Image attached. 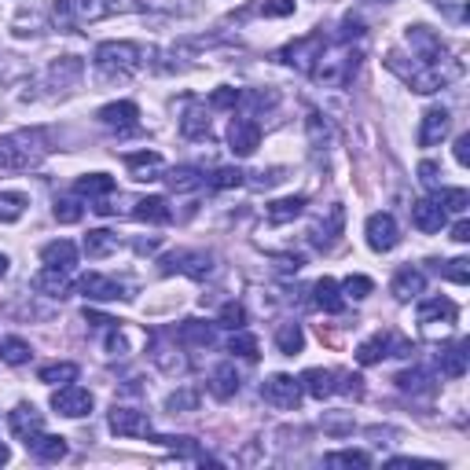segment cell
<instances>
[{"label": "cell", "instance_id": "cell-1", "mask_svg": "<svg viewBox=\"0 0 470 470\" xmlns=\"http://www.w3.org/2000/svg\"><path fill=\"white\" fill-rule=\"evenodd\" d=\"M404 44H408L411 55L390 52V55H386V67H390L408 89L430 96V92H437V89H445V85H452V81L459 78V63L452 59V52L445 48V41H441L430 26H423V23L408 26V30H404Z\"/></svg>", "mask_w": 470, "mask_h": 470}, {"label": "cell", "instance_id": "cell-2", "mask_svg": "<svg viewBox=\"0 0 470 470\" xmlns=\"http://www.w3.org/2000/svg\"><path fill=\"white\" fill-rule=\"evenodd\" d=\"M361 59H364V48H361V41L352 44V41H334V48H327L324 44V52H320V59L313 63V70H309V78L316 81V85H334V89H342V85H349L352 78H357V70H361Z\"/></svg>", "mask_w": 470, "mask_h": 470}, {"label": "cell", "instance_id": "cell-3", "mask_svg": "<svg viewBox=\"0 0 470 470\" xmlns=\"http://www.w3.org/2000/svg\"><path fill=\"white\" fill-rule=\"evenodd\" d=\"M44 155H48V136L41 129H23V133L0 136V169H8V173L33 169V165H41Z\"/></svg>", "mask_w": 470, "mask_h": 470}, {"label": "cell", "instance_id": "cell-4", "mask_svg": "<svg viewBox=\"0 0 470 470\" xmlns=\"http://www.w3.org/2000/svg\"><path fill=\"white\" fill-rule=\"evenodd\" d=\"M147 52L136 44V41H103L96 48V70L103 78H133L140 67H144Z\"/></svg>", "mask_w": 470, "mask_h": 470}, {"label": "cell", "instance_id": "cell-5", "mask_svg": "<svg viewBox=\"0 0 470 470\" xmlns=\"http://www.w3.org/2000/svg\"><path fill=\"white\" fill-rule=\"evenodd\" d=\"M416 320H419V331H423V338H430V342H441V338H448V334L456 331L459 309H456V302H448V298H427V302L419 306Z\"/></svg>", "mask_w": 470, "mask_h": 470}, {"label": "cell", "instance_id": "cell-6", "mask_svg": "<svg viewBox=\"0 0 470 470\" xmlns=\"http://www.w3.org/2000/svg\"><path fill=\"white\" fill-rule=\"evenodd\" d=\"M302 379H294V375H272L261 382V400L279 408V411H294L302 404Z\"/></svg>", "mask_w": 470, "mask_h": 470}, {"label": "cell", "instance_id": "cell-7", "mask_svg": "<svg viewBox=\"0 0 470 470\" xmlns=\"http://www.w3.org/2000/svg\"><path fill=\"white\" fill-rule=\"evenodd\" d=\"M324 44H327V37H324V33H309V37H302V41H290L287 48H279V52H276V59H279V63L298 67L302 74H309V70H313V63L320 59V52H324Z\"/></svg>", "mask_w": 470, "mask_h": 470}, {"label": "cell", "instance_id": "cell-8", "mask_svg": "<svg viewBox=\"0 0 470 470\" xmlns=\"http://www.w3.org/2000/svg\"><path fill=\"white\" fill-rule=\"evenodd\" d=\"M52 408L59 411V416H67V419H85L89 411H92V393L85 386L63 382V386L52 393Z\"/></svg>", "mask_w": 470, "mask_h": 470}, {"label": "cell", "instance_id": "cell-9", "mask_svg": "<svg viewBox=\"0 0 470 470\" xmlns=\"http://www.w3.org/2000/svg\"><path fill=\"white\" fill-rule=\"evenodd\" d=\"M107 423H110V430H114L118 437H151V434H155V430H151V419H147V411L126 408V404H114Z\"/></svg>", "mask_w": 470, "mask_h": 470}, {"label": "cell", "instance_id": "cell-10", "mask_svg": "<svg viewBox=\"0 0 470 470\" xmlns=\"http://www.w3.org/2000/svg\"><path fill=\"white\" fill-rule=\"evenodd\" d=\"M99 122L118 133V136H129V133H140V107L133 99H122V103H107L99 110Z\"/></svg>", "mask_w": 470, "mask_h": 470}, {"label": "cell", "instance_id": "cell-11", "mask_svg": "<svg viewBox=\"0 0 470 470\" xmlns=\"http://www.w3.org/2000/svg\"><path fill=\"white\" fill-rule=\"evenodd\" d=\"M162 272H184L192 279H206L213 272V258L202 254V250H176V254H165L162 258Z\"/></svg>", "mask_w": 470, "mask_h": 470}, {"label": "cell", "instance_id": "cell-12", "mask_svg": "<svg viewBox=\"0 0 470 470\" xmlns=\"http://www.w3.org/2000/svg\"><path fill=\"white\" fill-rule=\"evenodd\" d=\"M393 349H397V352H408V342L397 338L393 331H379V334H371L368 342H361L357 361H361L364 368H368V364H382L386 357H393Z\"/></svg>", "mask_w": 470, "mask_h": 470}, {"label": "cell", "instance_id": "cell-13", "mask_svg": "<svg viewBox=\"0 0 470 470\" xmlns=\"http://www.w3.org/2000/svg\"><path fill=\"white\" fill-rule=\"evenodd\" d=\"M364 231H368V247H371L375 254H390V250L400 243V228H397L393 213H371Z\"/></svg>", "mask_w": 470, "mask_h": 470}, {"label": "cell", "instance_id": "cell-14", "mask_svg": "<svg viewBox=\"0 0 470 470\" xmlns=\"http://www.w3.org/2000/svg\"><path fill=\"white\" fill-rule=\"evenodd\" d=\"M261 144V126L254 122V118H231V126H228V147L231 155H240V158H250Z\"/></svg>", "mask_w": 470, "mask_h": 470}, {"label": "cell", "instance_id": "cell-15", "mask_svg": "<svg viewBox=\"0 0 470 470\" xmlns=\"http://www.w3.org/2000/svg\"><path fill=\"white\" fill-rule=\"evenodd\" d=\"M8 427H12V434L30 448V445L44 434V416H41V411H37L33 404H19V408L12 411V416H8Z\"/></svg>", "mask_w": 470, "mask_h": 470}, {"label": "cell", "instance_id": "cell-16", "mask_svg": "<svg viewBox=\"0 0 470 470\" xmlns=\"http://www.w3.org/2000/svg\"><path fill=\"white\" fill-rule=\"evenodd\" d=\"M122 8H126L122 0H70V12H74V23H78V26L103 23V19L118 15Z\"/></svg>", "mask_w": 470, "mask_h": 470}, {"label": "cell", "instance_id": "cell-17", "mask_svg": "<svg viewBox=\"0 0 470 470\" xmlns=\"http://www.w3.org/2000/svg\"><path fill=\"white\" fill-rule=\"evenodd\" d=\"M181 136L184 140H210V110L202 99H188L181 114Z\"/></svg>", "mask_w": 470, "mask_h": 470}, {"label": "cell", "instance_id": "cell-18", "mask_svg": "<svg viewBox=\"0 0 470 470\" xmlns=\"http://www.w3.org/2000/svg\"><path fill=\"white\" fill-rule=\"evenodd\" d=\"M448 129H452V114L445 110V107H430L427 114H423V126H419V147H437L445 136H448Z\"/></svg>", "mask_w": 470, "mask_h": 470}, {"label": "cell", "instance_id": "cell-19", "mask_svg": "<svg viewBox=\"0 0 470 470\" xmlns=\"http://www.w3.org/2000/svg\"><path fill=\"white\" fill-rule=\"evenodd\" d=\"M181 349H184V345H181ZM181 349L169 345L165 334H155V345H151V361H155V368L165 371V375H184V371H188V361L181 357Z\"/></svg>", "mask_w": 470, "mask_h": 470}, {"label": "cell", "instance_id": "cell-20", "mask_svg": "<svg viewBox=\"0 0 470 470\" xmlns=\"http://www.w3.org/2000/svg\"><path fill=\"white\" fill-rule=\"evenodd\" d=\"M445 221H448V213L441 210V202H437V199H419V202H411V224H416L423 235L441 231V228H445Z\"/></svg>", "mask_w": 470, "mask_h": 470}, {"label": "cell", "instance_id": "cell-21", "mask_svg": "<svg viewBox=\"0 0 470 470\" xmlns=\"http://www.w3.org/2000/svg\"><path fill=\"white\" fill-rule=\"evenodd\" d=\"M81 294H85V298H92V302H118V298H126V287L118 279L99 276V272H89L81 279Z\"/></svg>", "mask_w": 470, "mask_h": 470}, {"label": "cell", "instance_id": "cell-22", "mask_svg": "<svg viewBox=\"0 0 470 470\" xmlns=\"http://www.w3.org/2000/svg\"><path fill=\"white\" fill-rule=\"evenodd\" d=\"M126 169L136 176V181H162L165 162H162L158 151H136V155H126Z\"/></svg>", "mask_w": 470, "mask_h": 470}, {"label": "cell", "instance_id": "cell-23", "mask_svg": "<svg viewBox=\"0 0 470 470\" xmlns=\"http://www.w3.org/2000/svg\"><path fill=\"white\" fill-rule=\"evenodd\" d=\"M217 324H206V320H184L181 331H176V342L184 349H210L217 342Z\"/></svg>", "mask_w": 470, "mask_h": 470}, {"label": "cell", "instance_id": "cell-24", "mask_svg": "<svg viewBox=\"0 0 470 470\" xmlns=\"http://www.w3.org/2000/svg\"><path fill=\"white\" fill-rule=\"evenodd\" d=\"M423 287H427V276L416 268V265H404L397 276H393V298L397 302H411V298H419L423 294Z\"/></svg>", "mask_w": 470, "mask_h": 470}, {"label": "cell", "instance_id": "cell-25", "mask_svg": "<svg viewBox=\"0 0 470 470\" xmlns=\"http://www.w3.org/2000/svg\"><path fill=\"white\" fill-rule=\"evenodd\" d=\"M342 228H345V210L342 206H331V213H327V221H320L313 231H309V240L320 247V250H331L334 243H338V235H342Z\"/></svg>", "mask_w": 470, "mask_h": 470}, {"label": "cell", "instance_id": "cell-26", "mask_svg": "<svg viewBox=\"0 0 470 470\" xmlns=\"http://www.w3.org/2000/svg\"><path fill=\"white\" fill-rule=\"evenodd\" d=\"M70 272H59V268H41L33 279H30V287L37 290V294H44V298H67L70 294V279H67Z\"/></svg>", "mask_w": 470, "mask_h": 470}, {"label": "cell", "instance_id": "cell-27", "mask_svg": "<svg viewBox=\"0 0 470 470\" xmlns=\"http://www.w3.org/2000/svg\"><path fill=\"white\" fill-rule=\"evenodd\" d=\"M74 195H78V199H89V202L96 206V202H103V199L114 195V176H107V173H89V176H81V181L74 184Z\"/></svg>", "mask_w": 470, "mask_h": 470}, {"label": "cell", "instance_id": "cell-28", "mask_svg": "<svg viewBox=\"0 0 470 470\" xmlns=\"http://www.w3.org/2000/svg\"><path fill=\"white\" fill-rule=\"evenodd\" d=\"M41 261H44L48 268H59V272H74V265H78V247H74L70 240H55V243H48V247L41 250Z\"/></svg>", "mask_w": 470, "mask_h": 470}, {"label": "cell", "instance_id": "cell-29", "mask_svg": "<svg viewBox=\"0 0 470 470\" xmlns=\"http://www.w3.org/2000/svg\"><path fill=\"white\" fill-rule=\"evenodd\" d=\"M302 390H306L309 397L324 400V397L338 393V371H331V368H309V371L302 375Z\"/></svg>", "mask_w": 470, "mask_h": 470}, {"label": "cell", "instance_id": "cell-30", "mask_svg": "<svg viewBox=\"0 0 470 470\" xmlns=\"http://www.w3.org/2000/svg\"><path fill=\"white\" fill-rule=\"evenodd\" d=\"M466 349H470L466 342H456V345H448V349L437 352V368H441L445 379H463L466 375V361H470Z\"/></svg>", "mask_w": 470, "mask_h": 470}, {"label": "cell", "instance_id": "cell-31", "mask_svg": "<svg viewBox=\"0 0 470 470\" xmlns=\"http://www.w3.org/2000/svg\"><path fill=\"white\" fill-rule=\"evenodd\" d=\"M313 306H316V309H324V313H331V316H338V313L345 309L342 287H338L331 276H324V279L313 287Z\"/></svg>", "mask_w": 470, "mask_h": 470}, {"label": "cell", "instance_id": "cell-32", "mask_svg": "<svg viewBox=\"0 0 470 470\" xmlns=\"http://www.w3.org/2000/svg\"><path fill=\"white\" fill-rule=\"evenodd\" d=\"M397 390L400 393H411V397H430L437 386H434V375L427 371V368H408V371H400L397 379Z\"/></svg>", "mask_w": 470, "mask_h": 470}, {"label": "cell", "instance_id": "cell-33", "mask_svg": "<svg viewBox=\"0 0 470 470\" xmlns=\"http://www.w3.org/2000/svg\"><path fill=\"white\" fill-rule=\"evenodd\" d=\"M162 181H165L173 192H195V188H206V173L195 169V165H176V169L162 173Z\"/></svg>", "mask_w": 470, "mask_h": 470}, {"label": "cell", "instance_id": "cell-34", "mask_svg": "<svg viewBox=\"0 0 470 470\" xmlns=\"http://www.w3.org/2000/svg\"><path fill=\"white\" fill-rule=\"evenodd\" d=\"M210 393L217 400H231L235 393H240V371H235V364H217L213 375H210Z\"/></svg>", "mask_w": 470, "mask_h": 470}, {"label": "cell", "instance_id": "cell-35", "mask_svg": "<svg viewBox=\"0 0 470 470\" xmlns=\"http://www.w3.org/2000/svg\"><path fill=\"white\" fill-rule=\"evenodd\" d=\"M306 206H309V199H306V195H287V199L268 202V206H265V217H268L272 224H287V221L298 217Z\"/></svg>", "mask_w": 470, "mask_h": 470}, {"label": "cell", "instance_id": "cell-36", "mask_svg": "<svg viewBox=\"0 0 470 470\" xmlns=\"http://www.w3.org/2000/svg\"><path fill=\"white\" fill-rule=\"evenodd\" d=\"M133 217H136V221H147V224H169V221H173V210H169V202H165L162 195H147V199L136 202Z\"/></svg>", "mask_w": 470, "mask_h": 470}, {"label": "cell", "instance_id": "cell-37", "mask_svg": "<svg viewBox=\"0 0 470 470\" xmlns=\"http://www.w3.org/2000/svg\"><path fill=\"white\" fill-rule=\"evenodd\" d=\"M81 70H85V63H81L78 55H63V59H55V63H52L48 81L59 85V89H67V85H74L81 78Z\"/></svg>", "mask_w": 470, "mask_h": 470}, {"label": "cell", "instance_id": "cell-38", "mask_svg": "<svg viewBox=\"0 0 470 470\" xmlns=\"http://www.w3.org/2000/svg\"><path fill=\"white\" fill-rule=\"evenodd\" d=\"M276 345H279L283 357H298V352L306 349V331H302V324H279Z\"/></svg>", "mask_w": 470, "mask_h": 470}, {"label": "cell", "instance_id": "cell-39", "mask_svg": "<svg viewBox=\"0 0 470 470\" xmlns=\"http://www.w3.org/2000/svg\"><path fill=\"white\" fill-rule=\"evenodd\" d=\"M30 452L41 459V463H59L67 456V437H55V434H41L33 445H30Z\"/></svg>", "mask_w": 470, "mask_h": 470}, {"label": "cell", "instance_id": "cell-40", "mask_svg": "<svg viewBox=\"0 0 470 470\" xmlns=\"http://www.w3.org/2000/svg\"><path fill=\"white\" fill-rule=\"evenodd\" d=\"M118 250V235L114 231H107V228H96V231H89L85 235V254L89 258H107V254H114Z\"/></svg>", "mask_w": 470, "mask_h": 470}, {"label": "cell", "instance_id": "cell-41", "mask_svg": "<svg viewBox=\"0 0 470 470\" xmlns=\"http://www.w3.org/2000/svg\"><path fill=\"white\" fill-rule=\"evenodd\" d=\"M195 408H199V390H192V386H184V390H176V393L165 397L169 416H192Z\"/></svg>", "mask_w": 470, "mask_h": 470}, {"label": "cell", "instance_id": "cell-42", "mask_svg": "<svg viewBox=\"0 0 470 470\" xmlns=\"http://www.w3.org/2000/svg\"><path fill=\"white\" fill-rule=\"evenodd\" d=\"M30 199L23 192H0V224H15L26 213Z\"/></svg>", "mask_w": 470, "mask_h": 470}, {"label": "cell", "instance_id": "cell-43", "mask_svg": "<svg viewBox=\"0 0 470 470\" xmlns=\"http://www.w3.org/2000/svg\"><path fill=\"white\" fill-rule=\"evenodd\" d=\"M0 361L12 364V368L26 364L30 361V342H23V338H0Z\"/></svg>", "mask_w": 470, "mask_h": 470}, {"label": "cell", "instance_id": "cell-44", "mask_svg": "<svg viewBox=\"0 0 470 470\" xmlns=\"http://www.w3.org/2000/svg\"><path fill=\"white\" fill-rule=\"evenodd\" d=\"M37 379H41V382H48V386H55V382H74V379H78V364H70V361L44 364V368L37 371Z\"/></svg>", "mask_w": 470, "mask_h": 470}, {"label": "cell", "instance_id": "cell-45", "mask_svg": "<svg viewBox=\"0 0 470 470\" xmlns=\"http://www.w3.org/2000/svg\"><path fill=\"white\" fill-rule=\"evenodd\" d=\"M306 129H309V140H313L316 151H327V147H331V126L324 122V114H320V110H309Z\"/></svg>", "mask_w": 470, "mask_h": 470}, {"label": "cell", "instance_id": "cell-46", "mask_svg": "<svg viewBox=\"0 0 470 470\" xmlns=\"http://www.w3.org/2000/svg\"><path fill=\"white\" fill-rule=\"evenodd\" d=\"M240 184H247V173H243V169H231V165L213 169V176H206V188H217V192H224V188H240Z\"/></svg>", "mask_w": 470, "mask_h": 470}, {"label": "cell", "instance_id": "cell-47", "mask_svg": "<svg viewBox=\"0 0 470 470\" xmlns=\"http://www.w3.org/2000/svg\"><path fill=\"white\" fill-rule=\"evenodd\" d=\"M324 463L327 466H371V456L361 448H342V452H327Z\"/></svg>", "mask_w": 470, "mask_h": 470}, {"label": "cell", "instance_id": "cell-48", "mask_svg": "<svg viewBox=\"0 0 470 470\" xmlns=\"http://www.w3.org/2000/svg\"><path fill=\"white\" fill-rule=\"evenodd\" d=\"M434 199L441 202L445 213H448V210H452V213H466V206H470V195H466L463 188H437Z\"/></svg>", "mask_w": 470, "mask_h": 470}, {"label": "cell", "instance_id": "cell-49", "mask_svg": "<svg viewBox=\"0 0 470 470\" xmlns=\"http://www.w3.org/2000/svg\"><path fill=\"white\" fill-rule=\"evenodd\" d=\"M228 349L235 352V357H243V361H258V357H261V352H258V338H254V334H247L243 327H240V331L231 334Z\"/></svg>", "mask_w": 470, "mask_h": 470}, {"label": "cell", "instance_id": "cell-50", "mask_svg": "<svg viewBox=\"0 0 470 470\" xmlns=\"http://www.w3.org/2000/svg\"><path fill=\"white\" fill-rule=\"evenodd\" d=\"M217 324H221V327H228V331H240V327L247 324V309H243L240 302H228V306H221Z\"/></svg>", "mask_w": 470, "mask_h": 470}, {"label": "cell", "instance_id": "cell-51", "mask_svg": "<svg viewBox=\"0 0 470 470\" xmlns=\"http://www.w3.org/2000/svg\"><path fill=\"white\" fill-rule=\"evenodd\" d=\"M342 290H345V298H352V302H364L368 294L375 290V283H371L368 276H349V279L342 283Z\"/></svg>", "mask_w": 470, "mask_h": 470}, {"label": "cell", "instance_id": "cell-52", "mask_svg": "<svg viewBox=\"0 0 470 470\" xmlns=\"http://www.w3.org/2000/svg\"><path fill=\"white\" fill-rule=\"evenodd\" d=\"M437 272H441L445 279H452V283H470V261H466V258H452V261L437 265Z\"/></svg>", "mask_w": 470, "mask_h": 470}, {"label": "cell", "instance_id": "cell-53", "mask_svg": "<svg viewBox=\"0 0 470 470\" xmlns=\"http://www.w3.org/2000/svg\"><path fill=\"white\" fill-rule=\"evenodd\" d=\"M81 202L78 199H55V221H63V224H78L81 221Z\"/></svg>", "mask_w": 470, "mask_h": 470}, {"label": "cell", "instance_id": "cell-54", "mask_svg": "<svg viewBox=\"0 0 470 470\" xmlns=\"http://www.w3.org/2000/svg\"><path fill=\"white\" fill-rule=\"evenodd\" d=\"M338 393H345V397H364V379L361 375H352V371H338Z\"/></svg>", "mask_w": 470, "mask_h": 470}, {"label": "cell", "instance_id": "cell-55", "mask_svg": "<svg viewBox=\"0 0 470 470\" xmlns=\"http://www.w3.org/2000/svg\"><path fill=\"white\" fill-rule=\"evenodd\" d=\"M240 103H243V92H240V89H217V92L210 96V107H217V110L240 107Z\"/></svg>", "mask_w": 470, "mask_h": 470}, {"label": "cell", "instance_id": "cell-56", "mask_svg": "<svg viewBox=\"0 0 470 470\" xmlns=\"http://www.w3.org/2000/svg\"><path fill=\"white\" fill-rule=\"evenodd\" d=\"M258 15H268V19H279V15H290L294 12V0H265V5L254 8Z\"/></svg>", "mask_w": 470, "mask_h": 470}, {"label": "cell", "instance_id": "cell-57", "mask_svg": "<svg viewBox=\"0 0 470 470\" xmlns=\"http://www.w3.org/2000/svg\"><path fill=\"white\" fill-rule=\"evenodd\" d=\"M437 173H441V169H437L434 162H423V165H419V181H423L430 192H437V188H441V176H437Z\"/></svg>", "mask_w": 470, "mask_h": 470}, {"label": "cell", "instance_id": "cell-58", "mask_svg": "<svg viewBox=\"0 0 470 470\" xmlns=\"http://www.w3.org/2000/svg\"><path fill=\"white\" fill-rule=\"evenodd\" d=\"M283 181V169H268V173H254V184L258 188H272V184H279Z\"/></svg>", "mask_w": 470, "mask_h": 470}, {"label": "cell", "instance_id": "cell-59", "mask_svg": "<svg viewBox=\"0 0 470 470\" xmlns=\"http://www.w3.org/2000/svg\"><path fill=\"white\" fill-rule=\"evenodd\" d=\"M85 320H89L92 327H99V331H110V327H118V320H110V316H99V313H92V309H85Z\"/></svg>", "mask_w": 470, "mask_h": 470}, {"label": "cell", "instance_id": "cell-60", "mask_svg": "<svg viewBox=\"0 0 470 470\" xmlns=\"http://www.w3.org/2000/svg\"><path fill=\"white\" fill-rule=\"evenodd\" d=\"M466 147H470V136H459V140H456V162H459V165H466V162H470Z\"/></svg>", "mask_w": 470, "mask_h": 470}, {"label": "cell", "instance_id": "cell-61", "mask_svg": "<svg viewBox=\"0 0 470 470\" xmlns=\"http://www.w3.org/2000/svg\"><path fill=\"white\" fill-rule=\"evenodd\" d=\"M452 240H456V243H470V224H466V221H459V224L452 228Z\"/></svg>", "mask_w": 470, "mask_h": 470}, {"label": "cell", "instance_id": "cell-62", "mask_svg": "<svg viewBox=\"0 0 470 470\" xmlns=\"http://www.w3.org/2000/svg\"><path fill=\"white\" fill-rule=\"evenodd\" d=\"M8 459H12V452H8V448H5V445H0V466H5V463H8Z\"/></svg>", "mask_w": 470, "mask_h": 470}, {"label": "cell", "instance_id": "cell-63", "mask_svg": "<svg viewBox=\"0 0 470 470\" xmlns=\"http://www.w3.org/2000/svg\"><path fill=\"white\" fill-rule=\"evenodd\" d=\"M5 272H8V258H5V254H0V276H5Z\"/></svg>", "mask_w": 470, "mask_h": 470}]
</instances>
